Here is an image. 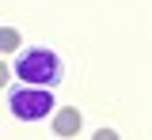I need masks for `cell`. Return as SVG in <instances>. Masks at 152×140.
Masks as SVG:
<instances>
[{
	"mask_svg": "<svg viewBox=\"0 0 152 140\" xmlns=\"http://www.w3.org/2000/svg\"><path fill=\"white\" fill-rule=\"evenodd\" d=\"M15 80L27 83V87H50L53 91L57 83L65 80V61L57 49L50 45H27V49H19L15 57Z\"/></svg>",
	"mask_w": 152,
	"mask_h": 140,
	"instance_id": "6da1fadb",
	"label": "cell"
},
{
	"mask_svg": "<svg viewBox=\"0 0 152 140\" xmlns=\"http://www.w3.org/2000/svg\"><path fill=\"white\" fill-rule=\"evenodd\" d=\"M8 110L15 121H42L53 114V91L50 87H27L19 83L8 91Z\"/></svg>",
	"mask_w": 152,
	"mask_h": 140,
	"instance_id": "7a4b0ae2",
	"label": "cell"
},
{
	"mask_svg": "<svg viewBox=\"0 0 152 140\" xmlns=\"http://www.w3.org/2000/svg\"><path fill=\"white\" fill-rule=\"evenodd\" d=\"M80 125H84V118H80V110L76 106H61V110H53V136H61V140H69V136H76L80 133Z\"/></svg>",
	"mask_w": 152,
	"mask_h": 140,
	"instance_id": "3957f363",
	"label": "cell"
},
{
	"mask_svg": "<svg viewBox=\"0 0 152 140\" xmlns=\"http://www.w3.org/2000/svg\"><path fill=\"white\" fill-rule=\"evenodd\" d=\"M19 45H23V34L15 27H0V53H15Z\"/></svg>",
	"mask_w": 152,
	"mask_h": 140,
	"instance_id": "277c9868",
	"label": "cell"
},
{
	"mask_svg": "<svg viewBox=\"0 0 152 140\" xmlns=\"http://www.w3.org/2000/svg\"><path fill=\"white\" fill-rule=\"evenodd\" d=\"M95 140H122V136H118V133H114V129H107V125H103V129H99V133H95Z\"/></svg>",
	"mask_w": 152,
	"mask_h": 140,
	"instance_id": "5b68a950",
	"label": "cell"
},
{
	"mask_svg": "<svg viewBox=\"0 0 152 140\" xmlns=\"http://www.w3.org/2000/svg\"><path fill=\"white\" fill-rule=\"evenodd\" d=\"M8 83H12V68L0 61V87H8Z\"/></svg>",
	"mask_w": 152,
	"mask_h": 140,
	"instance_id": "8992f818",
	"label": "cell"
}]
</instances>
